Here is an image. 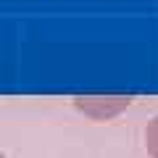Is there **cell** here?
Instances as JSON below:
<instances>
[{"instance_id": "obj_1", "label": "cell", "mask_w": 158, "mask_h": 158, "mask_svg": "<svg viewBox=\"0 0 158 158\" xmlns=\"http://www.w3.org/2000/svg\"><path fill=\"white\" fill-rule=\"evenodd\" d=\"M132 106V98L124 95H100V98H74V108L95 121H108V118L124 113Z\"/></svg>"}, {"instance_id": "obj_2", "label": "cell", "mask_w": 158, "mask_h": 158, "mask_svg": "<svg viewBox=\"0 0 158 158\" xmlns=\"http://www.w3.org/2000/svg\"><path fill=\"white\" fill-rule=\"evenodd\" d=\"M145 148L150 158H158V116L153 121H148L145 127Z\"/></svg>"}, {"instance_id": "obj_3", "label": "cell", "mask_w": 158, "mask_h": 158, "mask_svg": "<svg viewBox=\"0 0 158 158\" xmlns=\"http://www.w3.org/2000/svg\"><path fill=\"white\" fill-rule=\"evenodd\" d=\"M0 158H6V156H3V153H0Z\"/></svg>"}]
</instances>
